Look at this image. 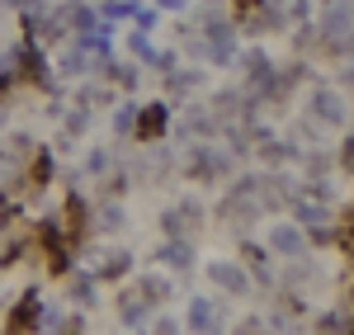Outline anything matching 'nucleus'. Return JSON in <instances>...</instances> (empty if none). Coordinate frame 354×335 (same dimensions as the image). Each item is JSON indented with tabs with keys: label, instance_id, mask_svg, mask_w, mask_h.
<instances>
[{
	"label": "nucleus",
	"instance_id": "8",
	"mask_svg": "<svg viewBox=\"0 0 354 335\" xmlns=\"http://www.w3.org/2000/svg\"><path fill=\"white\" fill-rule=\"evenodd\" d=\"M71 298H76V303H95V279H90V274H76V279H71Z\"/></svg>",
	"mask_w": 354,
	"mask_h": 335
},
{
	"label": "nucleus",
	"instance_id": "2",
	"mask_svg": "<svg viewBox=\"0 0 354 335\" xmlns=\"http://www.w3.org/2000/svg\"><path fill=\"white\" fill-rule=\"evenodd\" d=\"M62 231H66V241H81L85 236V227H90V208H85V198L81 194H71L66 203H62Z\"/></svg>",
	"mask_w": 354,
	"mask_h": 335
},
{
	"label": "nucleus",
	"instance_id": "7",
	"mask_svg": "<svg viewBox=\"0 0 354 335\" xmlns=\"http://www.w3.org/2000/svg\"><path fill=\"white\" fill-rule=\"evenodd\" d=\"M137 288H142V298H147V303H165V293H170V283H165L161 274H147Z\"/></svg>",
	"mask_w": 354,
	"mask_h": 335
},
{
	"label": "nucleus",
	"instance_id": "10",
	"mask_svg": "<svg viewBox=\"0 0 354 335\" xmlns=\"http://www.w3.org/2000/svg\"><path fill=\"white\" fill-rule=\"evenodd\" d=\"M165 260H170V265H180V269H185V265H189L194 255H189V246H185V241H170V246H165Z\"/></svg>",
	"mask_w": 354,
	"mask_h": 335
},
{
	"label": "nucleus",
	"instance_id": "14",
	"mask_svg": "<svg viewBox=\"0 0 354 335\" xmlns=\"http://www.w3.org/2000/svg\"><path fill=\"white\" fill-rule=\"evenodd\" d=\"M10 90H15V76H10V71H0V99H5Z\"/></svg>",
	"mask_w": 354,
	"mask_h": 335
},
{
	"label": "nucleus",
	"instance_id": "13",
	"mask_svg": "<svg viewBox=\"0 0 354 335\" xmlns=\"http://www.w3.org/2000/svg\"><path fill=\"white\" fill-rule=\"evenodd\" d=\"M274 246H283V251H293V246H298V231H279V241H274Z\"/></svg>",
	"mask_w": 354,
	"mask_h": 335
},
{
	"label": "nucleus",
	"instance_id": "3",
	"mask_svg": "<svg viewBox=\"0 0 354 335\" xmlns=\"http://www.w3.org/2000/svg\"><path fill=\"white\" fill-rule=\"evenodd\" d=\"M38 293H24V298H19V303H15V312H10V321H5V326H10V331H33V326H43V316H38Z\"/></svg>",
	"mask_w": 354,
	"mask_h": 335
},
{
	"label": "nucleus",
	"instance_id": "4",
	"mask_svg": "<svg viewBox=\"0 0 354 335\" xmlns=\"http://www.w3.org/2000/svg\"><path fill=\"white\" fill-rule=\"evenodd\" d=\"M165 118H170L165 104H147V109H142V123H137V137H161V133H165Z\"/></svg>",
	"mask_w": 354,
	"mask_h": 335
},
{
	"label": "nucleus",
	"instance_id": "15",
	"mask_svg": "<svg viewBox=\"0 0 354 335\" xmlns=\"http://www.w3.org/2000/svg\"><path fill=\"white\" fill-rule=\"evenodd\" d=\"M236 5H241V10H250V5H255V0H236Z\"/></svg>",
	"mask_w": 354,
	"mask_h": 335
},
{
	"label": "nucleus",
	"instance_id": "1",
	"mask_svg": "<svg viewBox=\"0 0 354 335\" xmlns=\"http://www.w3.org/2000/svg\"><path fill=\"white\" fill-rule=\"evenodd\" d=\"M19 81L24 85H38V90H53V71H48V61H43V48L33 43V38H24L19 43Z\"/></svg>",
	"mask_w": 354,
	"mask_h": 335
},
{
	"label": "nucleus",
	"instance_id": "12",
	"mask_svg": "<svg viewBox=\"0 0 354 335\" xmlns=\"http://www.w3.org/2000/svg\"><path fill=\"white\" fill-rule=\"evenodd\" d=\"M133 19H137V28H142V33L156 24V15H151V10H137V5H133Z\"/></svg>",
	"mask_w": 354,
	"mask_h": 335
},
{
	"label": "nucleus",
	"instance_id": "6",
	"mask_svg": "<svg viewBox=\"0 0 354 335\" xmlns=\"http://www.w3.org/2000/svg\"><path fill=\"white\" fill-rule=\"evenodd\" d=\"M128 265H133L128 255H123V251H113L109 260H104V265L95 269V279H123V274H128Z\"/></svg>",
	"mask_w": 354,
	"mask_h": 335
},
{
	"label": "nucleus",
	"instance_id": "9",
	"mask_svg": "<svg viewBox=\"0 0 354 335\" xmlns=\"http://www.w3.org/2000/svg\"><path fill=\"white\" fill-rule=\"evenodd\" d=\"M189 326H194V331H208V326H218V316H213V307H208V303H194Z\"/></svg>",
	"mask_w": 354,
	"mask_h": 335
},
{
	"label": "nucleus",
	"instance_id": "5",
	"mask_svg": "<svg viewBox=\"0 0 354 335\" xmlns=\"http://www.w3.org/2000/svg\"><path fill=\"white\" fill-rule=\"evenodd\" d=\"M53 180V151L43 146V151H33V161H28V189H43Z\"/></svg>",
	"mask_w": 354,
	"mask_h": 335
},
{
	"label": "nucleus",
	"instance_id": "11",
	"mask_svg": "<svg viewBox=\"0 0 354 335\" xmlns=\"http://www.w3.org/2000/svg\"><path fill=\"white\" fill-rule=\"evenodd\" d=\"M128 48H133V57H142V61H156V52H151V38H147V33H133V43H128Z\"/></svg>",
	"mask_w": 354,
	"mask_h": 335
}]
</instances>
